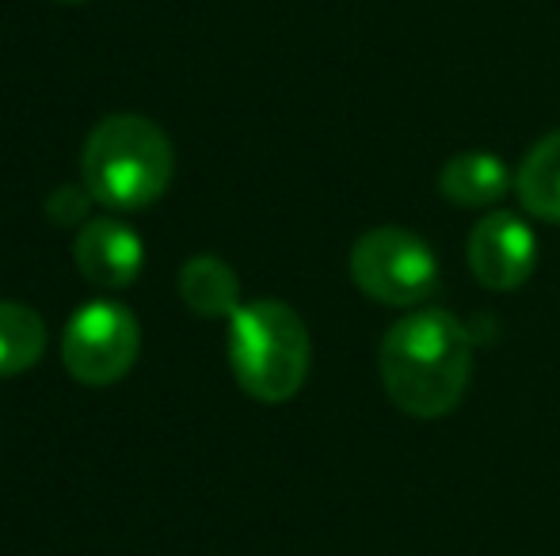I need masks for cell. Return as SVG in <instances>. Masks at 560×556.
<instances>
[{
	"mask_svg": "<svg viewBox=\"0 0 560 556\" xmlns=\"http://www.w3.org/2000/svg\"><path fill=\"white\" fill-rule=\"evenodd\" d=\"M377 370L389 401L405 416H450L469 389V332L446 309H412L385 332L377 347Z\"/></svg>",
	"mask_w": 560,
	"mask_h": 556,
	"instance_id": "6da1fadb",
	"label": "cell"
},
{
	"mask_svg": "<svg viewBox=\"0 0 560 556\" xmlns=\"http://www.w3.org/2000/svg\"><path fill=\"white\" fill-rule=\"evenodd\" d=\"M172 141L145 115H107L84 141L81 176L92 202L112 214H138L153 206L172 184Z\"/></svg>",
	"mask_w": 560,
	"mask_h": 556,
	"instance_id": "7a4b0ae2",
	"label": "cell"
},
{
	"mask_svg": "<svg viewBox=\"0 0 560 556\" xmlns=\"http://www.w3.org/2000/svg\"><path fill=\"white\" fill-rule=\"evenodd\" d=\"M310 332L287 301L259 297L229 317V366L252 401L287 404L310 374Z\"/></svg>",
	"mask_w": 560,
	"mask_h": 556,
	"instance_id": "3957f363",
	"label": "cell"
},
{
	"mask_svg": "<svg viewBox=\"0 0 560 556\" xmlns=\"http://www.w3.org/2000/svg\"><path fill=\"white\" fill-rule=\"evenodd\" d=\"M351 279L389 309H416L439 289V260L423 237L397 225H382L354 240Z\"/></svg>",
	"mask_w": 560,
	"mask_h": 556,
	"instance_id": "277c9868",
	"label": "cell"
},
{
	"mask_svg": "<svg viewBox=\"0 0 560 556\" xmlns=\"http://www.w3.org/2000/svg\"><path fill=\"white\" fill-rule=\"evenodd\" d=\"M141 351V328L126 305L89 301L73 312L61 335V363L81 386H115L133 370Z\"/></svg>",
	"mask_w": 560,
	"mask_h": 556,
	"instance_id": "5b68a950",
	"label": "cell"
},
{
	"mask_svg": "<svg viewBox=\"0 0 560 556\" xmlns=\"http://www.w3.org/2000/svg\"><path fill=\"white\" fill-rule=\"evenodd\" d=\"M465 256H469V271L480 286L508 294V289H518L534 275L538 240H534V229L518 214L495 210V214H485L472 225Z\"/></svg>",
	"mask_w": 560,
	"mask_h": 556,
	"instance_id": "8992f818",
	"label": "cell"
},
{
	"mask_svg": "<svg viewBox=\"0 0 560 556\" xmlns=\"http://www.w3.org/2000/svg\"><path fill=\"white\" fill-rule=\"evenodd\" d=\"M73 263L92 286L100 289H126L133 286L145 268V248L141 237L118 217H89L77 229Z\"/></svg>",
	"mask_w": 560,
	"mask_h": 556,
	"instance_id": "52a82bcc",
	"label": "cell"
},
{
	"mask_svg": "<svg viewBox=\"0 0 560 556\" xmlns=\"http://www.w3.org/2000/svg\"><path fill=\"white\" fill-rule=\"evenodd\" d=\"M511 187H515V179H511L508 164L495 153H485V149L454 153L439 171V191L454 206H492Z\"/></svg>",
	"mask_w": 560,
	"mask_h": 556,
	"instance_id": "ba28073f",
	"label": "cell"
},
{
	"mask_svg": "<svg viewBox=\"0 0 560 556\" xmlns=\"http://www.w3.org/2000/svg\"><path fill=\"white\" fill-rule=\"evenodd\" d=\"M179 297L195 317L229 320L241 309V279L218 256H191L179 268Z\"/></svg>",
	"mask_w": 560,
	"mask_h": 556,
	"instance_id": "9c48e42d",
	"label": "cell"
},
{
	"mask_svg": "<svg viewBox=\"0 0 560 556\" xmlns=\"http://www.w3.org/2000/svg\"><path fill=\"white\" fill-rule=\"evenodd\" d=\"M515 194L530 217L560 225V130L546 134L526 153L515 176Z\"/></svg>",
	"mask_w": 560,
	"mask_h": 556,
	"instance_id": "30bf717a",
	"label": "cell"
},
{
	"mask_svg": "<svg viewBox=\"0 0 560 556\" xmlns=\"http://www.w3.org/2000/svg\"><path fill=\"white\" fill-rule=\"evenodd\" d=\"M46 351V324L31 305L0 301V378L27 374Z\"/></svg>",
	"mask_w": 560,
	"mask_h": 556,
	"instance_id": "8fae6325",
	"label": "cell"
},
{
	"mask_svg": "<svg viewBox=\"0 0 560 556\" xmlns=\"http://www.w3.org/2000/svg\"><path fill=\"white\" fill-rule=\"evenodd\" d=\"M89 187H77V184H66L46 199V217L54 225H84L89 222Z\"/></svg>",
	"mask_w": 560,
	"mask_h": 556,
	"instance_id": "7c38bea8",
	"label": "cell"
},
{
	"mask_svg": "<svg viewBox=\"0 0 560 556\" xmlns=\"http://www.w3.org/2000/svg\"><path fill=\"white\" fill-rule=\"evenodd\" d=\"M61 4H84V0H61Z\"/></svg>",
	"mask_w": 560,
	"mask_h": 556,
	"instance_id": "4fadbf2b",
	"label": "cell"
}]
</instances>
